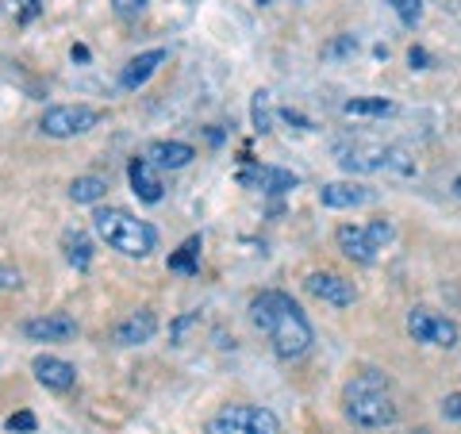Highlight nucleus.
<instances>
[{"mask_svg":"<svg viewBox=\"0 0 461 434\" xmlns=\"http://www.w3.org/2000/svg\"><path fill=\"white\" fill-rule=\"evenodd\" d=\"M250 320L273 342L277 357H285V361L304 357L315 342V330L308 323V315L300 312V303L293 296L277 293V288H269V293L250 300Z\"/></svg>","mask_w":461,"mask_h":434,"instance_id":"f257e3e1","label":"nucleus"},{"mask_svg":"<svg viewBox=\"0 0 461 434\" xmlns=\"http://www.w3.org/2000/svg\"><path fill=\"white\" fill-rule=\"evenodd\" d=\"M346 415L350 423L366 427V430H381L396 423V400H393V381L381 369H366L346 384Z\"/></svg>","mask_w":461,"mask_h":434,"instance_id":"f03ea898","label":"nucleus"},{"mask_svg":"<svg viewBox=\"0 0 461 434\" xmlns=\"http://www.w3.org/2000/svg\"><path fill=\"white\" fill-rule=\"evenodd\" d=\"M93 231L123 258H150L158 250V231L123 208H96Z\"/></svg>","mask_w":461,"mask_h":434,"instance_id":"7ed1b4c3","label":"nucleus"},{"mask_svg":"<svg viewBox=\"0 0 461 434\" xmlns=\"http://www.w3.org/2000/svg\"><path fill=\"white\" fill-rule=\"evenodd\" d=\"M208 434H285L277 415L258 403H227L212 415Z\"/></svg>","mask_w":461,"mask_h":434,"instance_id":"20e7f679","label":"nucleus"},{"mask_svg":"<svg viewBox=\"0 0 461 434\" xmlns=\"http://www.w3.org/2000/svg\"><path fill=\"white\" fill-rule=\"evenodd\" d=\"M388 239H393V227H388L384 220H373L369 227H354V223H346V227H339V231H335L339 250H342L346 258H350V262H357V266H369Z\"/></svg>","mask_w":461,"mask_h":434,"instance_id":"39448f33","label":"nucleus"},{"mask_svg":"<svg viewBox=\"0 0 461 434\" xmlns=\"http://www.w3.org/2000/svg\"><path fill=\"white\" fill-rule=\"evenodd\" d=\"M96 123H100V112L89 104H54L42 112L39 131L50 139H77L85 131H93Z\"/></svg>","mask_w":461,"mask_h":434,"instance_id":"423d86ee","label":"nucleus"},{"mask_svg":"<svg viewBox=\"0 0 461 434\" xmlns=\"http://www.w3.org/2000/svg\"><path fill=\"white\" fill-rule=\"evenodd\" d=\"M408 335L415 342H427V346H442V350H454L457 346V323L446 320V315L430 312V308H411L408 312Z\"/></svg>","mask_w":461,"mask_h":434,"instance_id":"0eeeda50","label":"nucleus"},{"mask_svg":"<svg viewBox=\"0 0 461 434\" xmlns=\"http://www.w3.org/2000/svg\"><path fill=\"white\" fill-rule=\"evenodd\" d=\"M20 330L32 342H69V339H77V320L74 315H66V312H50V315H35V320H27Z\"/></svg>","mask_w":461,"mask_h":434,"instance_id":"6e6552de","label":"nucleus"},{"mask_svg":"<svg viewBox=\"0 0 461 434\" xmlns=\"http://www.w3.org/2000/svg\"><path fill=\"white\" fill-rule=\"evenodd\" d=\"M308 293L315 300L330 303V308H350V303L357 300L354 281L339 277V273H312V277H308Z\"/></svg>","mask_w":461,"mask_h":434,"instance_id":"1a4fd4ad","label":"nucleus"},{"mask_svg":"<svg viewBox=\"0 0 461 434\" xmlns=\"http://www.w3.org/2000/svg\"><path fill=\"white\" fill-rule=\"evenodd\" d=\"M339 166L346 173H377V169H384V147L381 142H350V147H339Z\"/></svg>","mask_w":461,"mask_h":434,"instance_id":"9d476101","label":"nucleus"},{"mask_svg":"<svg viewBox=\"0 0 461 434\" xmlns=\"http://www.w3.org/2000/svg\"><path fill=\"white\" fill-rule=\"evenodd\" d=\"M127 181H131V193L142 200V204H158L162 200V173L158 166H150L147 158H131V166H127Z\"/></svg>","mask_w":461,"mask_h":434,"instance_id":"9b49d317","label":"nucleus"},{"mask_svg":"<svg viewBox=\"0 0 461 434\" xmlns=\"http://www.w3.org/2000/svg\"><path fill=\"white\" fill-rule=\"evenodd\" d=\"M32 369H35V377H39V384H47V388H54V393H69V388L77 384V369L69 366V361H62V357H54V354H39L35 361H32Z\"/></svg>","mask_w":461,"mask_h":434,"instance_id":"f8f14e48","label":"nucleus"},{"mask_svg":"<svg viewBox=\"0 0 461 434\" xmlns=\"http://www.w3.org/2000/svg\"><path fill=\"white\" fill-rule=\"evenodd\" d=\"M158 335V315L154 312H131L123 323H115L112 330V342L115 346H142V342H150Z\"/></svg>","mask_w":461,"mask_h":434,"instance_id":"ddd939ff","label":"nucleus"},{"mask_svg":"<svg viewBox=\"0 0 461 434\" xmlns=\"http://www.w3.org/2000/svg\"><path fill=\"white\" fill-rule=\"evenodd\" d=\"M369 200H373V193L366 189V185H354V181H330V185H323V189H320V204L335 208V212L362 208V204H369Z\"/></svg>","mask_w":461,"mask_h":434,"instance_id":"4468645a","label":"nucleus"},{"mask_svg":"<svg viewBox=\"0 0 461 434\" xmlns=\"http://www.w3.org/2000/svg\"><path fill=\"white\" fill-rule=\"evenodd\" d=\"M239 181L242 185H250V189H262L269 196H281L288 189H296V173H288V169H273V166H262V169H242L239 173Z\"/></svg>","mask_w":461,"mask_h":434,"instance_id":"2eb2a0df","label":"nucleus"},{"mask_svg":"<svg viewBox=\"0 0 461 434\" xmlns=\"http://www.w3.org/2000/svg\"><path fill=\"white\" fill-rule=\"evenodd\" d=\"M196 158V150L189 147V142H150L147 147V162L158 166V169H185Z\"/></svg>","mask_w":461,"mask_h":434,"instance_id":"dca6fc26","label":"nucleus"},{"mask_svg":"<svg viewBox=\"0 0 461 434\" xmlns=\"http://www.w3.org/2000/svg\"><path fill=\"white\" fill-rule=\"evenodd\" d=\"M166 58H169L166 50H147V54L131 58V62L123 66V74H120V89H139V85H147V81H150V74L166 62Z\"/></svg>","mask_w":461,"mask_h":434,"instance_id":"f3484780","label":"nucleus"},{"mask_svg":"<svg viewBox=\"0 0 461 434\" xmlns=\"http://www.w3.org/2000/svg\"><path fill=\"white\" fill-rule=\"evenodd\" d=\"M62 250H66V262L74 269H89L93 266V242H89V235H81V231H66Z\"/></svg>","mask_w":461,"mask_h":434,"instance_id":"a211bd4d","label":"nucleus"},{"mask_svg":"<svg viewBox=\"0 0 461 434\" xmlns=\"http://www.w3.org/2000/svg\"><path fill=\"white\" fill-rule=\"evenodd\" d=\"M104 193H108V181L96 177V173H85V177L69 185V200H74V204H96Z\"/></svg>","mask_w":461,"mask_h":434,"instance_id":"6ab92c4d","label":"nucleus"},{"mask_svg":"<svg viewBox=\"0 0 461 434\" xmlns=\"http://www.w3.org/2000/svg\"><path fill=\"white\" fill-rule=\"evenodd\" d=\"M346 115H373V120H384V115H393L396 104L384 96H362V100H346L342 104Z\"/></svg>","mask_w":461,"mask_h":434,"instance_id":"aec40b11","label":"nucleus"},{"mask_svg":"<svg viewBox=\"0 0 461 434\" xmlns=\"http://www.w3.org/2000/svg\"><path fill=\"white\" fill-rule=\"evenodd\" d=\"M250 123H254L258 135H269L273 131V100H269L266 89H258L250 96Z\"/></svg>","mask_w":461,"mask_h":434,"instance_id":"412c9836","label":"nucleus"},{"mask_svg":"<svg viewBox=\"0 0 461 434\" xmlns=\"http://www.w3.org/2000/svg\"><path fill=\"white\" fill-rule=\"evenodd\" d=\"M169 269H177V273H196V269H200V239L185 242L181 250L169 258Z\"/></svg>","mask_w":461,"mask_h":434,"instance_id":"4be33fe9","label":"nucleus"},{"mask_svg":"<svg viewBox=\"0 0 461 434\" xmlns=\"http://www.w3.org/2000/svg\"><path fill=\"white\" fill-rule=\"evenodd\" d=\"M384 169L396 173V177H411V173H415V158L403 147H384Z\"/></svg>","mask_w":461,"mask_h":434,"instance_id":"5701e85b","label":"nucleus"},{"mask_svg":"<svg viewBox=\"0 0 461 434\" xmlns=\"http://www.w3.org/2000/svg\"><path fill=\"white\" fill-rule=\"evenodd\" d=\"M384 5L396 12V20L403 27H415V23L423 20V0H384Z\"/></svg>","mask_w":461,"mask_h":434,"instance_id":"b1692460","label":"nucleus"},{"mask_svg":"<svg viewBox=\"0 0 461 434\" xmlns=\"http://www.w3.org/2000/svg\"><path fill=\"white\" fill-rule=\"evenodd\" d=\"M112 12L120 20H139L147 12V0H112Z\"/></svg>","mask_w":461,"mask_h":434,"instance_id":"393cba45","label":"nucleus"},{"mask_svg":"<svg viewBox=\"0 0 461 434\" xmlns=\"http://www.w3.org/2000/svg\"><path fill=\"white\" fill-rule=\"evenodd\" d=\"M357 50V39L354 35H342V39H335L330 47H323V58H346V54H354Z\"/></svg>","mask_w":461,"mask_h":434,"instance_id":"a878e982","label":"nucleus"},{"mask_svg":"<svg viewBox=\"0 0 461 434\" xmlns=\"http://www.w3.org/2000/svg\"><path fill=\"white\" fill-rule=\"evenodd\" d=\"M20 285H23V273L16 266L0 262V293H12V288H20Z\"/></svg>","mask_w":461,"mask_h":434,"instance_id":"bb28decb","label":"nucleus"},{"mask_svg":"<svg viewBox=\"0 0 461 434\" xmlns=\"http://www.w3.org/2000/svg\"><path fill=\"white\" fill-rule=\"evenodd\" d=\"M8 430H12V434H16V430L32 434V430H35V415H32V411H16V415L8 419Z\"/></svg>","mask_w":461,"mask_h":434,"instance_id":"cd10ccee","label":"nucleus"},{"mask_svg":"<svg viewBox=\"0 0 461 434\" xmlns=\"http://www.w3.org/2000/svg\"><path fill=\"white\" fill-rule=\"evenodd\" d=\"M442 415L450 419V423H461V393H450L442 400Z\"/></svg>","mask_w":461,"mask_h":434,"instance_id":"c85d7f7f","label":"nucleus"},{"mask_svg":"<svg viewBox=\"0 0 461 434\" xmlns=\"http://www.w3.org/2000/svg\"><path fill=\"white\" fill-rule=\"evenodd\" d=\"M12 5H16L20 20H35V16H39V5H42V0H12Z\"/></svg>","mask_w":461,"mask_h":434,"instance_id":"c756f323","label":"nucleus"},{"mask_svg":"<svg viewBox=\"0 0 461 434\" xmlns=\"http://www.w3.org/2000/svg\"><path fill=\"white\" fill-rule=\"evenodd\" d=\"M193 323H196V315H181V320H177V323H173V330H169V339H173V342H181V339H185V330H189Z\"/></svg>","mask_w":461,"mask_h":434,"instance_id":"7c9ffc66","label":"nucleus"},{"mask_svg":"<svg viewBox=\"0 0 461 434\" xmlns=\"http://www.w3.org/2000/svg\"><path fill=\"white\" fill-rule=\"evenodd\" d=\"M408 62H411V69H427V66H430V54H427L423 47H411V50H408Z\"/></svg>","mask_w":461,"mask_h":434,"instance_id":"2f4dec72","label":"nucleus"},{"mask_svg":"<svg viewBox=\"0 0 461 434\" xmlns=\"http://www.w3.org/2000/svg\"><path fill=\"white\" fill-rule=\"evenodd\" d=\"M69 54H74V62H89V50H85V47H74Z\"/></svg>","mask_w":461,"mask_h":434,"instance_id":"473e14b6","label":"nucleus"},{"mask_svg":"<svg viewBox=\"0 0 461 434\" xmlns=\"http://www.w3.org/2000/svg\"><path fill=\"white\" fill-rule=\"evenodd\" d=\"M403 434H430V430H427V427H420V430H403Z\"/></svg>","mask_w":461,"mask_h":434,"instance_id":"72a5a7b5","label":"nucleus"},{"mask_svg":"<svg viewBox=\"0 0 461 434\" xmlns=\"http://www.w3.org/2000/svg\"><path fill=\"white\" fill-rule=\"evenodd\" d=\"M258 5H262V8H266V5H273V0H258Z\"/></svg>","mask_w":461,"mask_h":434,"instance_id":"f704fd0d","label":"nucleus"},{"mask_svg":"<svg viewBox=\"0 0 461 434\" xmlns=\"http://www.w3.org/2000/svg\"><path fill=\"white\" fill-rule=\"evenodd\" d=\"M454 189H457V193H461V177H457V185H454Z\"/></svg>","mask_w":461,"mask_h":434,"instance_id":"c9c22d12","label":"nucleus"},{"mask_svg":"<svg viewBox=\"0 0 461 434\" xmlns=\"http://www.w3.org/2000/svg\"><path fill=\"white\" fill-rule=\"evenodd\" d=\"M189 5H193V0H189Z\"/></svg>","mask_w":461,"mask_h":434,"instance_id":"e433bc0d","label":"nucleus"}]
</instances>
